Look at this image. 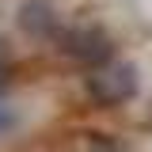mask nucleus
<instances>
[{
	"label": "nucleus",
	"instance_id": "f257e3e1",
	"mask_svg": "<svg viewBox=\"0 0 152 152\" xmlns=\"http://www.w3.org/2000/svg\"><path fill=\"white\" fill-rule=\"evenodd\" d=\"M148 91H152V65L141 46H129L110 65L80 76V99H84V107H91L99 114L133 110Z\"/></svg>",
	"mask_w": 152,
	"mask_h": 152
},
{
	"label": "nucleus",
	"instance_id": "f03ea898",
	"mask_svg": "<svg viewBox=\"0 0 152 152\" xmlns=\"http://www.w3.org/2000/svg\"><path fill=\"white\" fill-rule=\"evenodd\" d=\"M126 50H129V34L118 31L107 15H72L65 23V31L57 34V42L50 46V53L76 76L110 65Z\"/></svg>",
	"mask_w": 152,
	"mask_h": 152
},
{
	"label": "nucleus",
	"instance_id": "7ed1b4c3",
	"mask_svg": "<svg viewBox=\"0 0 152 152\" xmlns=\"http://www.w3.org/2000/svg\"><path fill=\"white\" fill-rule=\"evenodd\" d=\"M69 19L72 15L57 0H19L15 4V31L31 46H42V50H50L57 42V34L65 31Z\"/></svg>",
	"mask_w": 152,
	"mask_h": 152
},
{
	"label": "nucleus",
	"instance_id": "20e7f679",
	"mask_svg": "<svg viewBox=\"0 0 152 152\" xmlns=\"http://www.w3.org/2000/svg\"><path fill=\"white\" fill-rule=\"evenodd\" d=\"M72 152H141V145H137V137H126L114 129H80L72 141Z\"/></svg>",
	"mask_w": 152,
	"mask_h": 152
},
{
	"label": "nucleus",
	"instance_id": "39448f33",
	"mask_svg": "<svg viewBox=\"0 0 152 152\" xmlns=\"http://www.w3.org/2000/svg\"><path fill=\"white\" fill-rule=\"evenodd\" d=\"M133 129L141 133V137H152V91L137 103V122H133Z\"/></svg>",
	"mask_w": 152,
	"mask_h": 152
},
{
	"label": "nucleus",
	"instance_id": "423d86ee",
	"mask_svg": "<svg viewBox=\"0 0 152 152\" xmlns=\"http://www.w3.org/2000/svg\"><path fill=\"white\" fill-rule=\"evenodd\" d=\"M12 88V53H8V42H0V91Z\"/></svg>",
	"mask_w": 152,
	"mask_h": 152
}]
</instances>
